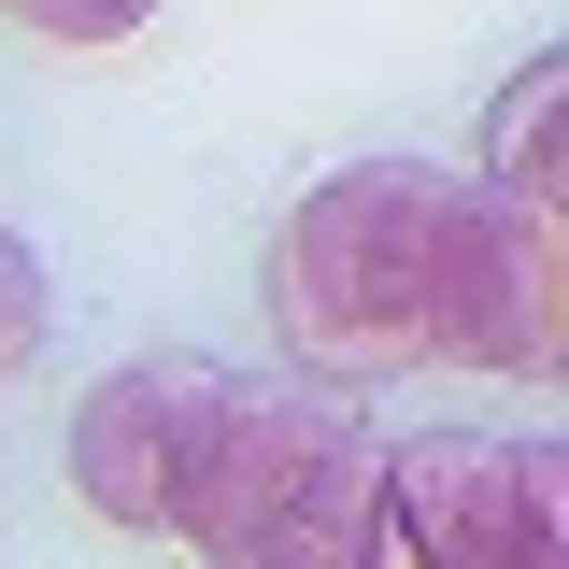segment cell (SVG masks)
<instances>
[{
	"instance_id": "52a82bcc",
	"label": "cell",
	"mask_w": 569,
	"mask_h": 569,
	"mask_svg": "<svg viewBox=\"0 0 569 569\" xmlns=\"http://www.w3.org/2000/svg\"><path fill=\"white\" fill-rule=\"evenodd\" d=\"M29 43H142L157 29V0H0Z\"/></svg>"
},
{
	"instance_id": "6da1fadb",
	"label": "cell",
	"mask_w": 569,
	"mask_h": 569,
	"mask_svg": "<svg viewBox=\"0 0 569 569\" xmlns=\"http://www.w3.org/2000/svg\"><path fill=\"white\" fill-rule=\"evenodd\" d=\"M456 200H470V171H413V157H356L328 186H299V213L271 242V313H284V356L313 385L441 370Z\"/></svg>"
},
{
	"instance_id": "8992f818",
	"label": "cell",
	"mask_w": 569,
	"mask_h": 569,
	"mask_svg": "<svg viewBox=\"0 0 569 569\" xmlns=\"http://www.w3.org/2000/svg\"><path fill=\"white\" fill-rule=\"evenodd\" d=\"M556 114H569V58H527V71H512V100L485 114V186H512V200H569Z\"/></svg>"
},
{
	"instance_id": "7a4b0ae2",
	"label": "cell",
	"mask_w": 569,
	"mask_h": 569,
	"mask_svg": "<svg viewBox=\"0 0 569 569\" xmlns=\"http://www.w3.org/2000/svg\"><path fill=\"white\" fill-rule=\"evenodd\" d=\"M356 569H569V456H556V427H527V441H485V427L385 441L370 556Z\"/></svg>"
},
{
	"instance_id": "277c9868",
	"label": "cell",
	"mask_w": 569,
	"mask_h": 569,
	"mask_svg": "<svg viewBox=\"0 0 569 569\" xmlns=\"http://www.w3.org/2000/svg\"><path fill=\"white\" fill-rule=\"evenodd\" d=\"M569 342V242L556 200H512L470 171L456 200V299H441V370H498V385H556Z\"/></svg>"
},
{
	"instance_id": "5b68a950",
	"label": "cell",
	"mask_w": 569,
	"mask_h": 569,
	"mask_svg": "<svg viewBox=\"0 0 569 569\" xmlns=\"http://www.w3.org/2000/svg\"><path fill=\"white\" fill-rule=\"evenodd\" d=\"M370 485H385V427L356 413L342 441H328V470L284 498V512L200 541V569H356V556H370Z\"/></svg>"
},
{
	"instance_id": "3957f363",
	"label": "cell",
	"mask_w": 569,
	"mask_h": 569,
	"mask_svg": "<svg viewBox=\"0 0 569 569\" xmlns=\"http://www.w3.org/2000/svg\"><path fill=\"white\" fill-rule=\"evenodd\" d=\"M228 356H129L86 413H71V485L100 498L114 527L142 541H186L200 527V470H213V427H228Z\"/></svg>"
},
{
	"instance_id": "ba28073f",
	"label": "cell",
	"mask_w": 569,
	"mask_h": 569,
	"mask_svg": "<svg viewBox=\"0 0 569 569\" xmlns=\"http://www.w3.org/2000/svg\"><path fill=\"white\" fill-rule=\"evenodd\" d=\"M43 370V271H29V242L0 228V385H29Z\"/></svg>"
}]
</instances>
